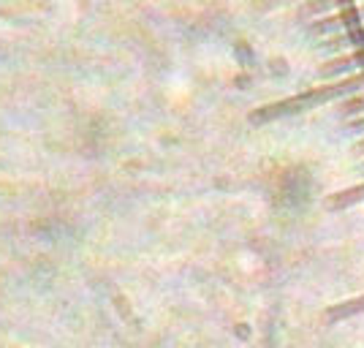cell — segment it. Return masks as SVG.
Segmentation results:
<instances>
[{
    "mask_svg": "<svg viewBox=\"0 0 364 348\" xmlns=\"http://www.w3.org/2000/svg\"><path fill=\"white\" fill-rule=\"evenodd\" d=\"M359 172H364V161H362V164H359Z\"/></svg>",
    "mask_w": 364,
    "mask_h": 348,
    "instance_id": "10",
    "label": "cell"
},
{
    "mask_svg": "<svg viewBox=\"0 0 364 348\" xmlns=\"http://www.w3.org/2000/svg\"><path fill=\"white\" fill-rule=\"evenodd\" d=\"M364 25V6H348V9H340L337 14L323 16V19H316L313 31L323 33V31H353V28H362Z\"/></svg>",
    "mask_w": 364,
    "mask_h": 348,
    "instance_id": "2",
    "label": "cell"
},
{
    "mask_svg": "<svg viewBox=\"0 0 364 348\" xmlns=\"http://www.w3.org/2000/svg\"><path fill=\"white\" fill-rule=\"evenodd\" d=\"M348 128H350V131H356V134H364V115H362V117H356V120H350Z\"/></svg>",
    "mask_w": 364,
    "mask_h": 348,
    "instance_id": "8",
    "label": "cell"
},
{
    "mask_svg": "<svg viewBox=\"0 0 364 348\" xmlns=\"http://www.w3.org/2000/svg\"><path fill=\"white\" fill-rule=\"evenodd\" d=\"M359 71H364V46L326 60L323 68H321V76H340V79H346V76H353L359 74Z\"/></svg>",
    "mask_w": 364,
    "mask_h": 348,
    "instance_id": "3",
    "label": "cell"
},
{
    "mask_svg": "<svg viewBox=\"0 0 364 348\" xmlns=\"http://www.w3.org/2000/svg\"><path fill=\"white\" fill-rule=\"evenodd\" d=\"M353 150L359 152V155H364V137L359 139V142H356V147H353Z\"/></svg>",
    "mask_w": 364,
    "mask_h": 348,
    "instance_id": "9",
    "label": "cell"
},
{
    "mask_svg": "<svg viewBox=\"0 0 364 348\" xmlns=\"http://www.w3.org/2000/svg\"><path fill=\"white\" fill-rule=\"evenodd\" d=\"M343 112H346V115H359V117H362L364 115V93H356V95L346 98V101H343Z\"/></svg>",
    "mask_w": 364,
    "mask_h": 348,
    "instance_id": "7",
    "label": "cell"
},
{
    "mask_svg": "<svg viewBox=\"0 0 364 348\" xmlns=\"http://www.w3.org/2000/svg\"><path fill=\"white\" fill-rule=\"evenodd\" d=\"M356 313H364V294L362 297H356V300H346V302L334 305L332 310H329V318H348V316H356Z\"/></svg>",
    "mask_w": 364,
    "mask_h": 348,
    "instance_id": "6",
    "label": "cell"
},
{
    "mask_svg": "<svg viewBox=\"0 0 364 348\" xmlns=\"http://www.w3.org/2000/svg\"><path fill=\"white\" fill-rule=\"evenodd\" d=\"M340 95H346V93H343V88H340V79H337V82L326 85V88H316V90L302 93V95H296V98H289V101H283V104L269 106V112H267V115L302 112V109H310L313 104H326V101H332V98H340Z\"/></svg>",
    "mask_w": 364,
    "mask_h": 348,
    "instance_id": "1",
    "label": "cell"
},
{
    "mask_svg": "<svg viewBox=\"0 0 364 348\" xmlns=\"http://www.w3.org/2000/svg\"><path fill=\"white\" fill-rule=\"evenodd\" d=\"M356 201H364V182L329 196V210H343V207H350V204H356Z\"/></svg>",
    "mask_w": 364,
    "mask_h": 348,
    "instance_id": "5",
    "label": "cell"
},
{
    "mask_svg": "<svg viewBox=\"0 0 364 348\" xmlns=\"http://www.w3.org/2000/svg\"><path fill=\"white\" fill-rule=\"evenodd\" d=\"M326 49H340V46H353V49H362L364 46V25L362 28H353V31H346V33H334L329 36L326 41H323Z\"/></svg>",
    "mask_w": 364,
    "mask_h": 348,
    "instance_id": "4",
    "label": "cell"
}]
</instances>
